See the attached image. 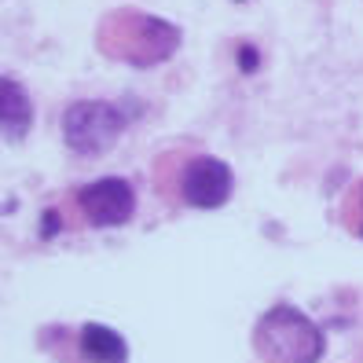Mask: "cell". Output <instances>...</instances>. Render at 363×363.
<instances>
[{"mask_svg":"<svg viewBox=\"0 0 363 363\" xmlns=\"http://www.w3.org/2000/svg\"><path fill=\"white\" fill-rule=\"evenodd\" d=\"M129 129V114L118 103H103V99H81L70 103L62 111V140L70 151L81 158L106 155L118 143V136Z\"/></svg>","mask_w":363,"mask_h":363,"instance_id":"cell-3","label":"cell"},{"mask_svg":"<svg viewBox=\"0 0 363 363\" xmlns=\"http://www.w3.org/2000/svg\"><path fill=\"white\" fill-rule=\"evenodd\" d=\"M177 187L180 199L195 209H217L231 199V169L220 158L199 155L187 165L177 169Z\"/></svg>","mask_w":363,"mask_h":363,"instance_id":"cell-5","label":"cell"},{"mask_svg":"<svg viewBox=\"0 0 363 363\" xmlns=\"http://www.w3.org/2000/svg\"><path fill=\"white\" fill-rule=\"evenodd\" d=\"M345 224H349V231H356L363 239V184H356V191L345 202Z\"/></svg>","mask_w":363,"mask_h":363,"instance_id":"cell-8","label":"cell"},{"mask_svg":"<svg viewBox=\"0 0 363 363\" xmlns=\"http://www.w3.org/2000/svg\"><path fill=\"white\" fill-rule=\"evenodd\" d=\"M77 209L92 228H121L136 213V191L121 177H103L77 191Z\"/></svg>","mask_w":363,"mask_h":363,"instance_id":"cell-4","label":"cell"},{"mask_svg":"<svg viewBox=\"0 0 363 363\" xmlns=\"http://www.w3.org/2000/svg\"><path fill=\"white\" fill-rule=\"evenodd\" d=\"M0 121H4V140H23L30 133L33 125V103L30 96L23 92V84L4 77V84H0Z\"/></svg>","mask_w":363,"mask_h":363,"instance_id":"cell-7","label":"cell"},{"mask_svg":"<svg viewBox=\"0 0 363 363\" xmlns=\"http://www.w3.org/2000/svg\"><path fill=\"white\" fill-rule=\"evenodd\" d=\"M99 52L133 62V67H158L180 48V30L165 18L143 11H111L96 33Z\"/></svg>","mask_w":363,"mask_h":363,"instance_id":"cell-1","label":"cell"},{"mask_svg":"<svg viewBox=\"0 0 363 363\" xmlns=\"http://www.w3.org/2000/svg\"><path fill=\"white\" fill-rule=\"evenodd\" d=\"M239 70H257V48H253V45H242L239 48Z\"/></svg>","mask_w":363,"mask_h":363,"instance_id":"cell-9","label":"cell"},{"mask_svg":"<svg viewBox=\"0 0 363 363\" xmlns=\"http://www.w3.org/2000/svg\"><path fill=\"white\" fill-rule=\"evenodd\" d=\"M77 352L84 356V363H129L125 337L114 327H103V323H84L81 327Z\"/></svg>","mask_w":363,"mask_h":363,"instance_id":"cell-6","label":"cell"},{"mask_svg":"<svg viewBox=\"0 0 363 363\" xmlns=\"http://www.w3.org/2000/svg\"><path fill=\"white\" fill-rule=\"evenodd\" d=\"M253 349L268 363H319L327 352V337L305 312L275 305L257 319Z\"/></svg>","mask_w":363,"mask_h":363,"instance_id":"cell-2","label":"cell"}]
</instances>
